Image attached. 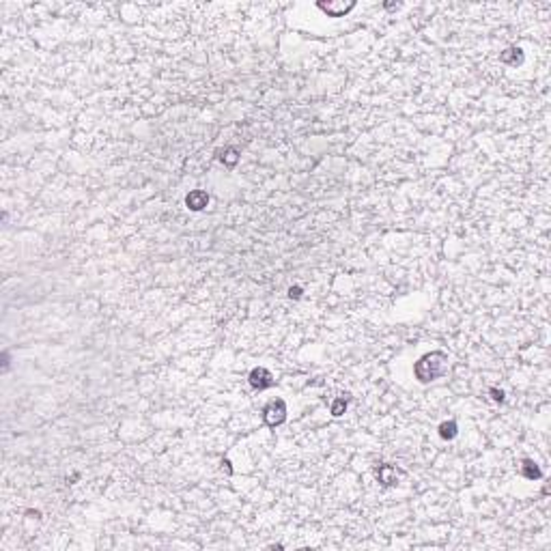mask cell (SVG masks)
Segmentation results:
<instances>
[{
	"instance_id": "ba28073f",
	"label": "cell",
	"mask_w": 551,
	"mask_h": 551,
	"mask_svg": "<svg viewBox=\"0 0 551 551\" xmlns=\"http://www.w3.org/2000/svg\"><path fill=\"white\" fill-rule=\"evenodd\" d=\"M502 63H508V65H517V63H523V54L519 48H510L502 54Z\"/></svg>"
},
{
	"instance_id": "3957f363",
	"label": "cell",
	"mask_w": 551,
	"mask_h": 551,
	"mask_svg": "<svg viewBox=\"0 0 551 551\" xmlns=\"http://www.w3.org/2000/svg\"><path fill=\"white\" fill-rule=\"evenodd\" d=\"M250 386L254 388V390H267V388L274 386V377H271V373L265 371V368H254V371L250 373Z\"/></svg>"
},
{
	"instance_id": "5b68a950",
	"label": "cell",
	"mask_w": 551,
	"mask_h": 551,
	"mask_svg": "<svg viewBox=\"0 0 551 551\" xmlns=\"http://www.w3.org/2000/svg\"><path fill=\"white\" fill-rule=\"evenodd\" d=\"M321 11H325L329 17H342L345 13H349L355 6V2H319L316 4Z\"/></svg>"
},
{
	"instance_id": "277c9868",
	"label": "cell",
	"mask_w": 551,
	"mask_h": 551,
	"mask_svg": "<svg viewBox=\"0 0 551 551\" xmlns=\"http://www.w3.org/2000/svg\"><path fill=\"white\" fill-rule=\"evenodd\" d=\"M185 205L190 207L192 211H203L207 205H209V194L203 190H192L185 196Z\"/></svg>"
},
{
	"instance_id": "7a4b0ae2",
	"label": "cell",
	"mask_w": 551,
	"mask_h": 551,
	"mask_svg": "<svg viewBox=\"0 0 551 551\" xmlns=\"http://www.w3.org/2000/svg\"><path fill=\"white\" fill-rule=\"evenodd\" d=\"M263 418H265V424L267 426H278L287 420V405L284 400H271V403L263 409Z\"/></svg>"
},
{
	"instance_id": "8992f818",
	"label": "cell",
	"mask_w": 551,
	"mask_h": 551,
	"mask_svg": "<svg viewBox=\"0 0 551 551\" xmlns=\"http://www.w3.org/2000/svg\"><path fill=\"white\" fill-rule=\"evenodd\" d=\"M379 480L386 484V487H390V484H396V470L392 468V465H381L379 468Z\"/></svg>"
},
{
	"instance_id": "52a82bcc",
	"label": "cell",
	"mask_w": 551,
	"mask_h": 551,
	"mask_svg": "<svg viewBox=\"0 0 551 551\" xmlns=\"http://www.w3.org/2000/svg\"><path fill=\"white\" fill-rule=\"evenodd\" d=\"M521 472H523V476H526V478H530V480H539V478L543 476V472L539 470V465H536L534 461H530V459L523 461Z\"/></svg>"
},
{
	"instance_id": "7c38bea8",
	"label": "cell",
	"mask_w": 551,
	"mask_h": 551,
	"mask_svg": "<svg viewBox=\"0 0 551 551\" xmlns=\"http://www.w3.org/2000/svg\"><path fill=\"white\" fill-rule=\"evenodd\" d=\"M300 295H302V289H300V287H291V289H289V297H295V300H297Z\"/></svg>"
},
{
	"instance_id": "9c48e42d",
	"label": "cell",
	"mask_w": 551,
	"mask_h": 551,
	"mask_svg": "<svg viewBox=\"0 0 551 551\" xmlns=\"http://www.w3.org/2000/svg\"><path fill=\"white\" fill-rule=\"evenodd\" d=\"M439 435H442V439H452V437H455L457 435V422H455V420L439 424Z\"/></svg>"
},
{
	"instance_id": "6da1fadb",
	"label": "cell",
	"mask_w": 551,
	"mask_h": 551,
	"mask_svg": "<svg viewBox=\"0 0 551 551\" xmlns=\"http://www.w3.org/2000/svg\"><path fill=\"white\" fill-rule=\"evenodd\" d=\"M446 371H448V355L444 351L426 353L416 362V366H413V373H416V379L420 384H429V381L442 377Z\"/></svg>"
},
{
	"instance_id": "4fadbf2b",
	"label": "cell",
	"mask_w": 551,
	"mask_h": 551,
	"mask_svg": "<svg viewBox=\"0 0 551 551\" xmlns=\"http://www.w3.org/2000/svg\"><path fill=\"white\" fill-rule=\"evenodd\" d=\"M491 394H493V398L500 400V403L504 400V392H502V390H495V388H491Z\"/></svg>"
},
{
	"instance_id": "8fae6325",
	"label": "cell",
	"mask_w": 551,
	"mask_h": 551,
	"mask_svg": "<svg viewBox=\"0 0 551 551\" xmlns=\"http://www.w3.org/2000/svg\"><path fill=\"white\" fill-rule=\"evenodd\" d=\"M222 159L226 161V166H235V161H237V149H229V151H226V155H222Z\"/></svg>"
},
{
	"instance_id": "30bf717a",
	"label": "cell",
	"mask_w": 551,
	"mask_h": 551,
	"mask_svg": "<svg viewBox=\"0 0 551 551\" xmlns=\"http://www.w3.org/2000/svg\"><path fill=\"white\" fill-rule=\"evenodd\" d=\"M345 409H347V398H336L334 405H332V413H334V416H342Z\"/></svg>"
}]
</instances>
